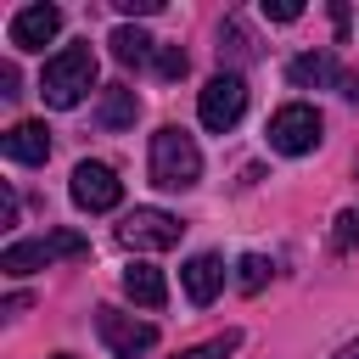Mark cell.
Here are the masks:
<instances>
[{"label":"cell","mask_w":359,"mask_h":359,"mask_svg":"<svg viewBox=\"0 0 359 359\" xmlns=\"http://www.w3.org/2000/svg\"><path fill=\"white\" fill-rule=\"evenodd\" d=\"M90 90H95V50H90V45H62V50L45 62V73H39V95H45V107H56V112L79 107Z\"/></svg>","instance_id":"1"},{"label":"cell","mask_w":359,"mask_h":359,"mask_svg":"<svg viewBox=\"0 0 359 359\" xmlns=\"http://www.w3.org/2000/svg\"><path fill=\"white\" fill-rule=\"evenodd\" d=\"M202 180V151H196V140L180 129V123H163L157 135H151V185H163V191H191Z\"/></svg>","instance_id":"2"},{"label":"cell","mask_w":359,"mask_h":359,"mask_svg":"<svg viewBox=\"0 0 359 359\" xmlns=\"http://www.w3.org/2000/svg\"><path fill=\"white\" fill-rule=\"evenodd\" d=\"M84 252H90V241L79 230H50V236H34V241H11L0 252V269L6 275H34V269H45L56 258H84Z\"/></svg>","instance_id":"3"},{"label":"cell","mask_w":359,"mask_h":359,"mask_svg":"<svg viewBox=\"0 0 359 359\" xmlns=\"http://www.w3.org/2000/svg\"><path fill=\"white\" fill-rule=\"evenodd\" d=\"M241 112H247V79H241V73H219V79L202 84V95H196V118H202V129L224 135V129L241 123Z\"/></svg>","instance_id":"4"},{"label":"cell","mask_w":359,"mask_h":359,"mask_svg":"<svg viewBox=\"0 0 359 359\" xmlns=\"http://www.w3.org/2000/svg\"><path fill=\"white\" fill-rule=\"evenodd\" d=\"M320 135H325V118H320L309 101H292V107H280V112L269 118V146L286 151V157H309V151L320 146Z\"/></svg>","instance_id":"5"},{"label":"cell","mask_w":359,"mask_h":359,"mask_svg":"<svg viewBox=\"0 0 359 359\" xmlns=\"http://www.w3.org/2000/svg\"><path fill=\"white\" fill-rule=\"evenodd\" d=\"M180 236H185V224H180L174 213H163V208H135V213H123V224H118V241L135 247V252H168Z\"/></svg>","instance_id":"6"},{"label":"cell","mask_w":359,"mask_h":359,"mask_svg":"<svg viewBox=\"0 0 359 359\" xmlns=\"http://www.w3.org/2000/svg\"><path fill=\"white\" fill-rule=\"evenodd\" d=\"M95 331H101V342L112 348V359H140V353H151V342H157V325H151V320H135V314H123V309H95Z\"/></svg>","instance_id":"7"},{"label":"cell","mask_w":359,"mask_h":359,"mask_svg":"<svg viewBox=\"0 0 359 359\" xmlns=\"http://www.w3.org/2000/svg\"><path fill=\"white\" fill-rule=\"evenodd\" d=\"M67 191H73V202H79L84 213H107V208L123 202V180H118L107 163H79Z\"/></svg>","instance_id":"8"},{"label":"cell","mask_w":359,"mask_h":359,"mask_svg":"<svg viewBox=\"0 0 359 359\" xmlns=\"http://www.w3.org/2000/svg\"><path fill=\"white\" fill-rule=\"evenodd\" d=\"M56 34H62V11L45 6V0H39V6H22V11L11 17V45H17V50H45Z\"/></svg>","instance_id":"9"},{"label":"cell","mask_w":359,"mask_h":359,"mask_svg":"<svg viewBox=\"0 0 359 359\" xmlns=\"http://www.w3.org/2000/svg\"><path fill=\"white\" fill-rule=\"evenodd\" d=\"M0 151H6L11 163H45V157H50V129H45L39 118H22V123H11V129L0 135Z\"/></svg>","instance_id":"10"},{"label":"cell","mask_w":359,"mask_h":359,"mask_svg":"<svg viewBox=\"0 0 359 359\" xmlns=\"http://www.w3.org/2000/svg\"><path fill=\"white\" fill-rule=\"evenodd\" d=\"M180 280H185V297H191L196 309H208V303L219 297V286H224V264H219L213 252H196V258H185Z\"/></svg>","instance_id":"11"},{"label":"cell","mask_w":359,"mask_h":359,"mask_svg":"<svg viewBox=\"0 0 359 359\" xmlns=\"http://www.w3.org/2000/svg\"><path fill=\"white\" fill-rule=\"evenodd\" d=\"M286 79L297 90H325V84H342V67H337L331 50H303V56L286 62Z\"/></svg>","instance_id":"12"},{"label":"cell","mask_w":359,"mask_h":359,"mask_svg":"<svg viewBox=\"0 0 359 359\" xmlns=\"http://www.w3.org/2000/svg\"><path fill=\"white\" fill-rule=\"evenodd\" d=\"M135 112H140V95H135L129 84H107V90H101V107H95V123H101V129H129Z\"/></svg>","instance_id":"13"},{"label":"cell","mask_w":359,"mask_h":359,"mask_svg":"<svg viewBox=\"0 0 359 359\" xmlns=\"http://www.w3.org/2000/svg\"><path fill=\"white\" fill-rule=\"evenodd\" d=\"M123 292H129L140 309H163V303H168V280H163V269H151V264H129V269H123Z\"/></svg>","instance_id":"14"},{"label":"cell","mask_w":359,"mask_h":359,"mask_svg":"<svg viewBox=\"0 0 359 359\" xmlns=\"http://www.w3.org/2000/svg\"><path fill=\"white\" fill-rule=\"evenodd\" d=\"M112 56L123 62V67H146V62H157V39L151 34H140V28H112Z\"/></svg>","instance_id":"15"},{"label":"cell","mask_w":359,"mask_h":359,"mask_svg":"<svg viewBox=\"0 0 359 359\" xmlns=\"http://www.w3.org/2000/svg\"><path fill=\"white\" fill-rule=\"evenodd\" d=\"M258 45H252V34L236 22V17H224V28H219V56H230V62H247Z\"/></svg>","instance_id":"16"},{"label":"cell","mask_w":359,"mask_h":359,"mask_svg":"<svg viewBox=\"0 0 359 359\" xmlns=\"http://www.w3.org/2000/svg\"><path fill=\"white\" fill-rule=\"evenodd\" d=\"M264 280H269V258H264V252H247V258L236 264V286L252 297V292H264Z\"/></svg>","instance_id":"17"},{"label":"cell","mask_w":359,"mask_h":359,"mask_svg":"<svg viewBox=\"0 0 359 359\" xmlns=\"http://www.w3.org/2000/svg\"><path fill=\"white\" fill-rule=\"evenodd\" d=\"M331 247H337V252H353V247H359V208H342V213L331 219Z\"/></svg>","instance_id":"18"},{"label":"cell","mask_w":359,"mask_h":359,"mask_svg":"<svg viewBox=\"0 0 359 359\" xmlns=\"http://www.w3.org/2000/svg\"><path fill=\"white\" fill-rule=\"evenodd\" d=\"M236 348H241V331H224V337H213V342H196V348L174 353V359H230Z\"/></svg>","instance_id":"19"},{"label":"cell","mask_w":359,"mask_h":359,"mask_svg":"<svg viewBox=\"0 0 359 359\" xmlns=\"http://www.w3.org/2000/svg\"><path fill=\"white\" fill-rule=\"evenodd\" d=\"M163 79H185V67H191V56L180 50V45H157V62H151Z\"/></svg>","instance_id":"20"},{"label":"cell","mask_w":359,"mask_h":359,"mask_svg":"<svg viewBox=\"0 0 359 359\" xmlns=\"http://www.w3.org/2000/svg\"><path fill=\"white\" fill-rule=\"evenodd\" d=\"M264 17H269V22H297L303 6H297V0H264Z\"/></svg>","instance_id":"21"},{"label":"cell","mask_w":359,"mask_h":359,"mask_svg":"<svg viewBox=\"0 0 359 359\" xmlns=\"http://www.w3.org/2000/svg\"><path fill=\"white\" fill-rule=\"evenodd\" d=\"M123 17H151V11H163V0H112Z\"/></svg>","instance_id":"22"},{"label":"cell","mask_w":359,"mask_h":359,"mask_svg":"<svg viewBox=\"0 0 359 359\" xmlns=\"http://www.w3.org/2000/svg\"><path fill=\"white\" fill-rule=\"evenodd\" d=\"M0 95H22V90H17V67H11V62L0 67Z\"/></svg>","instance_id":"23"},{"label":"cell","mask_w":359,"mask_h":359,"mask_svg":"<svg viewBox=\"0 0 359 359\" xmlns=\"http://www.w3.org/2000/svg\"><path fill=\"white\" fill-rule=\"evenodd\" d=\"M0 224H17V196L0 191Z\"/></svg>","instance_id":"24"},{"label":"cell","mask_w":359,"mask_h":359,"mask_svg":"<svg viewBox=\"0 0 359 359\" xmlns=\"http://www.w3.org/2000/svg\"><path fill=\"white\" fill-rule=\"evenodd\" d=\"M0 309H6V314H22V309H28V292H11V297H6Z\"/></svg>","instance_id":"25"},{"label":"cell","mask_w":359,"mask_h":359,"mask_svg":"<svg viewBox=\"0 0 359 359\" xmlns=\"http://www.w3.org/2000/svg\"><path fill=\"white\" fill-rule=\"evenodd\" d=\"M342 95H348V101H359V73H342Z\"/></svg>","instance_id":"26"},{"label":"cell","mask_w":359,"mask_h":359,"mask_svg":"<svg viewBox=\"0 0 359 359\" xmlns=\"http://www.w3.org/2000/svg\"><path fill=\"white\" fill-rule=\"evenodd\" d=\"M331 359H359V342H348L342 353H331Z\"/></svg>","instance_id":"27"},{"label":"cell","mask_w":359,"mask_h":359,"mask_svg":"<svg viewBox=\"0 0 359 359\" xmlns=\"http://www.w3.org/2000/svg\"><path fill=\"white\" fill-rule=\"evenodd\" d=\"M50 359H73V353H50Z\"/></svg>","instance_id":"28"}]
</instances>
